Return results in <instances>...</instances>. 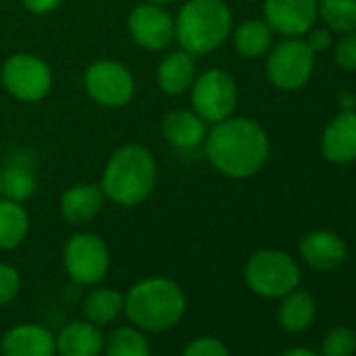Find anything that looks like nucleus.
I'll return each instance as SVG.
<instances>
[{"instance_id":"1","label":"nucleus","mask_w":356,"mask_h":356,"mask_svg":"<svg viewBox=\"0 0 356 356\" xmlns=\"http://www.w3.org/2000/svg\"><path fill=\"white\" fill-rule=\"evenodd\" d=\"M270 143L262 126L248 118H227L206 134V155L225 176L250 178L262 170Z\"/></svg>"},{"instance_id":"2","label":"nucleus","mask_w":356,"mask_h":356,"mask_svg":"<svg viewBox=\"0 0 356 356\" xmlns=\"http://www.w3.org/2000/svg\"><path fill=\"white\" fill-rule=\"evenodd\" d=\"M124 310L138 329L161 333L185 316L187 296L172 279L153 277L130 287L124 296Z\"/></svg>"},{"instance_id":"3","label":"nucleus","mask_w":356,"mask_h":356,"mask_svg":"<svg viewBox=\"0 0 356 356\" xmlns=\"http://www.w3.org/2000/svg\"><path fill=\"white\" fill-rule=\"evenodd\" d=\"M155 181L157 168L153 155L140 145H124L107 161L101 189L111 202L132 208L153 193Z\"/></svg>"},{"instance_id":"4","label":"nucleus","mask_w":356,"mask_h":356,"mask_svg":"<svg viewBox=\"0 0 356 356\" xmlns=\"http://www.w3.org/2000/svg\"><path fill=\"white\" fill-rule=\"evenodd\" d=\"M233 15L225 0H189L174 22V36L189 55H208L229 38Z\"/></svg>"},{"instance_id":"5","label":"nucleus","mask_w":356,"mask_h":356,"mask_svg":"<svg viewBox=\"0 0 356 356\" xmlns=\"http://www.w3.org/2000/svg\"><path fill=\"white\" fill-rule=\"evenodd\" d=\"M248 287L262 298H283L300 283V266L281 250L256 252L243 270Z\"/></svg>"},{"instance_id":"6","label":"nucleus","mask_w":356,"mask_h":356,"mask_svg":"<svg viewBox=\"0 0 356 356\" xmlns=\"http://www.w3.org/2000/svg\"><path fill=\"white\" fill-rule=\"evenodd\" d=\"M314 72V53L300 38L277 44L266 59V76L279 90L302 88Z\"/></svg>"},{"instance_id":"7","label":"nucleus","mask_w":356,"mask_h":356,"mask_svg":"<svg viewBox=\"0 0 356 356\" xmlns=\"http://www.w3.org/2000/svg\"><path fill=\"white\" fill-rule=\"evenodd\" d=\"M191 103L204 122L218 124L231 118L237 107V84L227 72L210 70L193 84Z\"/></svg>"},{"instance_id":"8","label":"nucleus","mask_w":356,"mask_h":356,"mask_svg":"<svg viewBox=\"0 0 356 356\" xmlns=\"http://www.w3.org/2000/svg\"><path fill=\"white\" fill-rule=\"evenodd\" d=\"M63 264L80 285H97L109 270V250L105 241L92 233L74 235L63 250Z\"/></svg>"},{"instance_id":"9","label":"nucleus","mask_w":356,"mask_h":356,"mask_svg":"<svg viewBox=\"0 0 356 356\" xmlns=\"http://www.w3.org/2000/svg\"><path fill=\"white\" fill-rule=\"evenodd\" d=\"M3 84L15 99L36 103L49 95L53 76L49 65L36 55L17 53L9 57L3 67Z\"/></svg>"},{"instance_id":"10","label":"nucleus","mask_w":356,"mask_h":356,"mask_svg":"<svg viewBox=\"0 0 356 356\" xmlns=\"http://www.w3.org/2000/svg\"><path fill=\"white\" fill-rule=\"evenodd\" d=\"M86 92L105 107H122L134 95V80L126 65L118 61H97L84 76Z\"/></svg>"},{"instance_id":"11","label":"nucleus","mask_w":356,"mask_h":356,"mask_svg":"<svg viewBox=\"0 0 356 356\" xmlns=\"http://www.w3.org/2000/svg\"><path fill=\"white\" fill-rule=\"evenodd\" d=\"M128 32L138 47L161 51L174 40V19L159 5H138L128 15Z\"/></svg>"},{"instance_id":"12","label":"nucleus","mask_w":356,"mask_h":356,"mask_svg":"<svg viewBox=\"0 0 356 356\" xmlns=\"http://www.w3.org/2000/svg\"><path fill=\"white\" fill-rule=\"evenodd\" d=\"M316 7L318 0H264V19L273 32L298 38L312 30Z\"/></svg>"},{"instance_id":"13","label":"nucleus","mask_w":356,"mask_h":356,"mask_svg":"<svg viewBox=\"0 0 356 356\" xmlns=\"http://www.w3.org/2000/svg\"><path fill=\"white\" fill-rule=\"evenodd\" d=\"M323 157L331 163H350L356 159V111L343 109L323 130Z\"/></svg>"},{"instance_id":"14","label":"nucleus","mask_w":356,"mask_h":356,"mask_svg":"<svg viewBox=\"0 0 356 356\" xmlns=\"http://www.w3.org/2000/svg\"><path fill=\"white\" fill-rule=\"evenodd\" d=\"M3 356H55L57 343L49 329L42 325H17L9 329L0 341Z\"/></svg>"},{"instance_id":"15","label":"nucleus","mask_w":356,"mask_h":356,"mask_svg":"<svg viewBox=\"0 0 356 356\" xmlns=\"http://www.w3.org/2000/svg\"><path fill=\"white\" fill-rule=\"evenodd\" d=\"M300 254L310 268L325 273L341 266L348 250L339 235L331 231H312L302 239Z\"/></svg>"},{"instance_id":"16","label":"nucleus","mask_w":356,"mask_h":356,"mask_svg":"<svg viewBox=\"0 0 356 356\" xmlns=\"http://www.w3.org/2000/svg\"><path fill=\"white\" fill-rule=\"evenodd\" d=\"M55 343L59 356H101L105 348L101 329L90 321H74L65 325Z\"/></svg>"},{"instance_id":"17","label":"nucleus","mask_w":356,"mask_h":356,"mask_svg":"<svg viewBox=\"0 0 356 356\" xmlns=\"http://www.w3.org/2000/svg\"><path fill=\"white\" fill-rule=\"evenodd\" d=\"M163 136L176 149H195L206 140V122L185 109L172 111L163 120Z\"/></svg>"},{"instance_id":"18","label":"nucleus","mask_w":356,"mask_h":356,"mask_svg":"<svg viewBox=\"0 0 356 356\" xmlns=\"http://www.w3.org/2000/svg\"><path fill=\"white\" fill-rule=\"evenodd\" d=\"M195 63L187 51H176L161 59L157 67V84L165 95H183L193 86Z\"/></svg>"},{"instance_id":"19","label":"nucleus","mask_w":356,"mask_h":356,"mask_svg":"<svg viewBox=\"0 0 356 356\" xmlns=\"http://www.w3.org/2000/svg\"><path fill=\"white\" fill-rule=\"evenodd\" d=\"M103 208V189L97 185H76L61 197V214L72 225L90 222Z\"/></svg>"},{"instance_id":"20","label":"nucleus","mask_w":356,"mask_h":356,"mask_svg":"<svg viewBox=\"0 0 356 356\" xmlns=\"http://www.w3.org/2000/svg\"><path fill=\"white\" fill-rule=\"evenodd\" d=\"M316 316V302L308 291H289L283 296L281 308H279V323L289 333H300L312 325Z\"/></svg>"},{"instance_id":"21","label":"nucleus","mask_w":356,"mask_h":356,"mask_svg":"<svg viewBox=\"0 0 356 356\" xmlns=\"http://www.w3.org/2000/svg\"><path fill=\"white\" fill-rule=\"evenodd\" d=\"M28 212L19 202L0 200V250L17 248L28 235Z\"/></svg>"},{"instance_id":"22","label":"nucleus","mask_w":356,"mask_h":356,"mask_svg":"<svg viewBox=\"0 0 356 356\" xmlns=\"http://www.w3.org/2000/svg\"><path fill=\"white\" fill-rule=\"evenodd\" d=\"M122 310H124V296L111 287H99L90 291L84 302V314L97 327L109 325L120 316Z\"/></svg>"},{"instance_id":"23","label":"nucleus","mask_w":356,"mask_h":356,"mask_svg":"<svg viewBox=\"0 0 356 356\" xmlns=\"http://www.w3.org/2000/svg\"><path fill=\"white\" fill-rule=\"evenodd\" d=\"M273 44V30L266 22L252 19L237 28L235 32V49L243 57H262L270 51Z\"/></svg>"},{"instance_id":"24","label":"nucleus","mask_w":356,"mask_h":356,"mask_svg":"<svg viewBox=\"0 0 356 356\" xmlns=\"http://www.w3.org/2000/svg\"><path fill=\"white\" fill-rule=\"evenodd\" d=\"M103 350L105 356H151V346L138 327L113 329Z\"/></svg>"},{"instance_id":"25","label":"nucleus","mask_w":356,"mask_h":356,"mask_svg":"<svg viewBox=\"0 0 356 356\" xmlns=\"http://www.w3.org/2000/svg\"><path fill=\"white\" fill-rule=\"evenodd\" d=\"M316 11L329 30L339 34L356 32V0H318Z\"/></svg>"},{"instance_id":"26","label":"nucleus","mask_w":356,"mask_h":356,"mask_svg":"<svg viewBox=\"0 0 356 356\" xmlns=\"http://www.w3.org/2000/svg\"><path fill=\"white\" fill-rule=\"evenodd\" d=\"M36 191V178L26 163H9L3 172V193L11 202H26Z\"/></svg>"},{"instance_id":"27","label":"nucleus","mask_w":356,"mask_h":356,"mask_svg":"<svg viewBox=\"0 0 356 356\" xmlns=\"http://www.w3.org/2000/svg\"><path fill=\"white\" fill-rule=\"evenodd\" d=\"M323 356H352L356 350V333L350 327H333L323 337Z\"/></svg>"},{"instance_id":"28","label":"nucleus","mask_w":356,"mask_h":356,"mask_svg":"<svg viewBox=\"0 0 356 356\" xmlns=\"http://www.w3.org/2000/svg\"><path fill=\"white\" fill-rule=\"evenodd\" d=\"M333 59L341 70H356V32H348L337 40L333 49Z\"/></svg>"},{"instance_id":"29","label":"nucleus","mask_w":356,"mask_h":356,"mask_svg":"<svg viewBox=\"0 0 356 356\" xmlns=\"http://www.w3.org/2000/svg\"><path fill=\"white\" fill-rule=\"evenodd\" d=\"M19 287H22L19 273L13 266L0 262V306L15 300V296L19 293Z\"/></svg>"},{"instance_id":"30","label":"nucleus","mask_w":356,"mask_h":356,"mask_svg":"<svg viewBox=\"0 0 356 356\" xmlns=\"http://www.w3.org/2000/svg\"><path fill=\"white\" fill-rule=\"evenodd\" d=\"M183 356H231V354H229V348L220 339L197 337L185 348Z\"/></svg>"},{"instance_id":"31","label":"nucleus","mask_w":356,"mask_h":356,"mask_svg":"<svg viewBox=\"0 0 356 356\" xmlns=\"http://www.w3.org/2000/svg\"><path fill=\"white\" fill-rule=\"evenodd\" d=\"M306 44L310 47L312 53H323L325 49H329L331 44V36L327 30H314V32H308V38H306Z\"/></svg>"},{"instance_id":"32","label":"nucleus","mask_w":356,"mask_h":356,"mask_svg":"<svg viewBox=\"0 0 356 356\" xmlns=\"http://www.w3.org/2000/svg\"><path fill=\"white\" fill-rule=\"evenodd\" d=\"M61 0H24V5L28 11L36 13V15H44V13H51L59 7Z\"/></svg>"},{"instance_id":"33","label":"nucleus","mask_w":356,"mask_h":356,"mask_svg":"<svg viewBox=\"0 0 356 356\" xmlns=\"http://www.w3.org/2000/svg\"><path fill=\"white\" fill-rule=\"evenodd\" d=\"M281 356H321V354H316V352H312L308 348H293V350L283 352Z\"/></svg>"},{"instance_id":"34","label":"nucleus","mask_w":356,"mask_h":356,"mask_svg":"<svg viewBox=\"0 0 356 356\" xmlns=\"http://www.w3.org/2000/svg\"><path fill=\"white\" fill-rule=\"evenodd\" d=\"M147 3H153V5H163V3H170V0H147Z\"/></svg>"},{"instance_id":"35","label":"nucleus","mask_w":356,"mask_h":356,"mask_svg":"<svg viewBox=\"0 0 356 356\" xmlns=\"http://www.w3.org/2000/svg\"><path fill=\"white\" fill-rule=\"evenodd\" d=\"M0 195H3V172H0Z\"/></svg>"}]
</instances>
